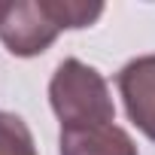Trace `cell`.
I'll list each match as a JSON object with an SVG mask.
<instances>
[{"instance_id":"5b68a950","label":"cell","mask_w":155,"mask_h":155,"mask_svg":"<svg viewBox=\"0 0 155 155\" xmlns=\"http://www.w3.org/2000/svg\"><path fill=\"white\" fill-rule=\"evenodd\" d=\"M0 155H37V143L25 119L0 110Z\"/></svg>"},{"instance_id":"8992f818","label":"cell","mask_w":155,"mask_h":155,"mask_svg":"<svg viewBox=\"0 0 155 155\" xmlns=\"http://www.w3.org/2000/svg\"><path fill=\"white\" fill-rule=\"evenodd\" d=\"M49 3H52V12H55V18L64 31L88 28L104 15L101 3H76V0H49Z\"/></svg>"},{"instance_id":"277c9868","label":"cell","mask_w":155,"mask_h":155,"mask_svg":"<svg viewBox=\"0 0 155 155\" xmlns=\"http://www.w3.org/2000/svg\"><path fill=\"white\" fill-rule=\"evenodd\" d=\"M61 155H140L131 134L119 125L61 128Z\"/></svg>"},{"instance_id":"7a4b0ae2","label":"cell","mask_w":155,"mask_h":155,"mask_svg":"<svg viewBox=\"0 0 155 155\" xmlns=\"http://www.w3.org/2000/svg\"><path fill=\"white\" fill-rule=\"evenodd\" d=\"M49 0H15L0 3V43L15 58L43 55L61 34Z\"/></svg>"},{"instance_id":"6da1fadb","label":"cell","mask_w":155,"mask_h":155,"mask_svg":"<svg viewBox=\"0 0 155 155\" xmlns=\"http://www.w3.org/2000/svg\"><path fill=\"white\" fill-rule=\"evenodd\" d=\"M49 101L61 128H91L116 122L107 79L79 58H64L58 64L49 82Z\"/></svg>"},{"instance_id":"3957f363","label":"cell","mask_w":155,"mask_h":155,"mask_svg":"<svg viewBox=\"0 0 155 155\" xmlns=\"http://www.w3.org/2000/svg\"><path fill=\"white\" fill-rule=\"evenodd\" d=\"M116 85L125 101L128 119L149 140H155V55L128 61L116 76Z\"/></svg>"}]
</instances>
